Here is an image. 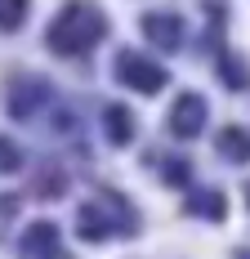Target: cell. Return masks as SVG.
<instances>
[{"mask_svg": "<svg viewBox=\"0 0 250 259\" xmlns=\"http://www.w3.org/2000/svg\"><path fill=\"white\" fill-rule=\"evenodd\" d=\"M23 23V0H0V27Z\"/></svg>", "mask_w": 250, "mask_h": 259, "instance_id": "1", "label": "cell"}]
</instances>
